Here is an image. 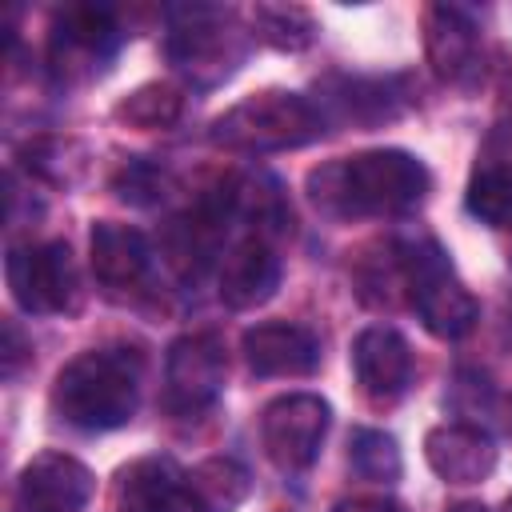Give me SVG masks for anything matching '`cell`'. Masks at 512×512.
Instances as JSON below:
<instances>
[{"instance_id": "6da1fadb", "label": "cell", "mask_w": 512, "mask_h": 512, "mask_svg": "<svg viewBox=\"0 0 512 512\" xmlns=\"http://www.w3.org/2000/svg\"><path fill=\"white\" fill-rule=\"evenodd\" d=\"M432 192V172L404 148H368L308 172V196L328 216H404Z\"/></svg>"}, {"instance_id": "7a4b0ae2", "label": "cell", "mask_w": 512, "mask_h": 512, "mask_svg": "<svg viewBox=\"0 0 512 512\" xmlns=\"http://www.w3.org/2000/svg\"><path fill=\"white\" fill-rule=\"evenodd\" d=\"M140 356L128 348H88L72 356L52 384V408L80 432H112L136 416Z\"/></svg>"}, {"instance_id": "3957f363", "label": "cell", "mask_w": 512, "mask_h": 512, "mask_svg": "<svg viewBox=\"0 0 512 512\" xmlns=\"http://www.w3.org/2000/svg\"><path fill=\"white\" fill-rule=\"evenodd\" d=\"M324 112L316 100L284 88H264L244 100H236L228 112L212 120V144L228 152H248V156H268V152H288L304 148L324 132Z\"/></svg>"}, {"instance_id": "277c9868", "label": "cell", "mask_w": 512, "mask_h": 512, "mask_svg": "<svg viewBox=\"0 0 512 512\" xmlns=\"http://www.w3.org/2000/svg\"><path fill=\"white\" fill-rule=\"evenodd\" d=\"M396 264L408 284V300L416 320L436 340H460L476 328L480 304L476 296L456 280L448 252L432 236H412L396 244Z\"/></svg>"}, {"instance_id": "5b68a950", "label": "cell", "mask_w": 512, "mask_h": 512, "mask_svg": "<svg viewBox=\"0 0 512 512\" xmlns=\"http://www.w3.org/2000/svg\"><path fill=\"white\" fill-rule=\"evenodd\" d=\"M164 52L192 88H216L240 68L248 52V36L236 28V16L228 8L180 4L168 8Z\"/></svg>"}, {"instance_id": "8992f818", "label": "cell", "mask_w": 512, "mask_h": 512, "mask_svg": "<svg viewBox=\"0 0 512 512\" xmlns=\"http://www.w3.org/2000/svg\"><path fill=\"white\" fill-rule=\"evenodd\" d=\"M120 24L108 8L100 4H72L56 16L52 36H48V64L56 80L80 84L104 72V64L120 48Z\"/></svg>"}, {"instance_id": "52a82bcc", "label": "cell", "mask_w": 512, "mask_h": 512, "mask_svg": "<svg viewBox=\"0 0 512 512\" xmlns=\"http://www.w3.org/2000/svg\"><path fill=\"white\" fill-rule=\"evenodd\" d=\"M12 300L32 316H56L76 304V260L64 240L12 248L4 260Z\"/></svg>"}, {"instance_id": "ba28073f", "label": "cell", "mask_w": 512, "mask_h": 512, "mask_svg": "<svg viewBox=\"0 0 512 512\" xmlns=\"http://www.w3.org/2000/svg\"><path fill=\"white\" fill-rule=\"evenodd\" d=\"M332 408L316 392H284L260 412V444L284 472H300L320 456Z\"/></svg>"}, {"instance_id": "9c48e42d", "label": "cell", "mask_w": 512, "mask_h": 512, "mask_svg": "<svg viewBox=\"0 0 512 512\" xmlns=\"http://www.w3.org/2000/svg\"><path fill=\"white\" fill-rule=\"evenodd\" d=\"M228 376V356L216 332H188L168 344L164 400L172 412H204Z\"/></svg>"}, {"instance_id": "30bf717a", "label": "cell", "mask_w": 512, "mask_h": 512, "mask_svg": "<svg viewBox=\"0 0 512 512\" xmlns=\"http://www.w3.org/2000/svg\"><path fill=\"white\" fill-rule=\"evenodd\" d=\"M96 492L88 464L64 452H40L20 468L16 500L20 512H80Z\"/></svg>"}, {"instance_id": "8fae6325", "label": "cell", "mask_w": 512, "mask_h": 512, "mask_svg": "<svg viewBox=\"0 0 512 512\" xmlns=\"http://www.w3.org/2000/svg\"><path fill=\"white\" fill-rule=\"evenodd\" d=\"M352 372L372 404H392L412 384V348L388 324H368L352 340Z\"/></svg>"}, {"instance_id": "7c38bea8", "label": "cell", "mask_w": 512, "mask_h": 512, "mask_svg": "<svg viewBox=\"0 0 512 512\" xmlns=\"http://www.w3.org/2000/svg\"><path fill=\"white\" fill-rule=\"evenodd\" d=\"M244 360L256 376H312L320 368V336L296 320H260L244 332Z\"/></svg>"}, {"instance_id": "4fadbf2b", "label": "cell", "mask_w": 512, "mask_h": 512, "mask_svg": "<svg viewBox=\"0 0 512 512\" xmlns=\"http://www.w3.org/2000/svg\"><path fill=\"white\" fill-rule=\"evenodd\" d=\"M216 284H220V300L228 308H236V312L260 308L280 288V256L272 252V244L264 236L252 232L224 252Z\"/></svg>"}, {"instance_id": "5bb4252c", "label": "cell", "mask_w": 512, "mask_h": 512, "mask_svg": "<svg viewBox=\"0 0 512 512\" xmlns=\"http://www.w3.org/2000/svg\"><path fill=\"white\" fill-rule=\"evenodd\" d=\"M424 460L444 484H480L496 472V444L476 424H436L424 436Z\"/></svg>"}, {"instance_id": "9a60e30c", "label": "cell", "mask_w": 512, "mask_h": 512, "mask_svg": "<svg viewBox=\"0 0 512 512\" xmlns=\"http://www.w3.org/2000/svg\"><path fill=\"white\" fill-rule=\"evenodd\" d=\"M88 256L92 272L108 288H136L148 276L152 248L140 228L120 224V220H96L88 232Z\"/></svg>"}, {"instance_id": "2e32d148", "label": "cell", "mask_w": 512, "mask_h": 512, "mask_svg": "<svg viewBox=\"0 0 512 512\" xmlns=\"http://www.w3.org/2000/svg\"><path fill=\"white\" fill-rule=\"evenodd\" d=\"M424 56L440 80L460 84L476 68V20L460 4H432L424 12Z\"/></svg>"}, {"instance_id": "e0dca14e", "label": "cell", "mask_w": 512, "mask_h": 512, "mask_svg": "<svg viewBox=\"0 0 512 512\" xmlns=\"http://www.w3.org/2000/svg\"><path fill=\"white\" fill-rule=\"evenodd\" d=\"M324 88H328L320 104L324 120L332 116L344 124L372 128L400 112V96L392 92V80H380V76H332Z\"/></svg>"}, {"instance_id": "ac0fdd59", "label": "cell", "mask_w": 512, "mask_h": 512, "mask_svg": "<svg viewBox=\"0 0 512 512\" xmlns=\"http://www.w3.org/2000/svg\"><path fill=\"white\" fill-rule=\"evenodd\" d=\"M88 144L76 136H60V132H44L32 136L20 148V164L28 176H36L48 188H72L88 176Z\"/></svg>"}, {"instance_id": "d6986e66", "label": "cell", "mask_w": 512, "mask_h": 512, "mask_svg": "<svg viewBox=\"0 0 512 512\" xmlns=\"http://www.w3.org/2000/svg\"><path fill=\"white\" fill-rule=\"evenodd\" d=\"M180 488H184V472L168 456H144L120 472L116 504L120 512H164Z\"/></svg>"}, {"instance_id": "ffe728a7", "label": "cell", "mask_w": 512, "mask_h": 512, "mask_svg": "<svg viewBox=\"0 0 512 512\" xmlns=\"http://www.w3.org/2000/svg\"><path fill=\"white\" fill-rule=\"evenodd\" d=\"M184 488L204 512H236L252 492V476L232 456H208L184 472Z\"/></svg>"}, {"instance_id": "44dd1931", "label": "cell", "mask_w": 512, "mask_h": 512, "mask_svg": "<svg viewBox=\"0 0 512 512\" xmlns=\"http://www.w3.org/2000/svg\"><path fill=\"white\" fill-rule=\"evenodd\" d=\"M184 112V92L168 80H148L140 88H132L128 96L116 100L112 116L128 128H140V132H152V128H168L176 124Z\"/></svg>"}, {"instance_id": "7402d4cb", "label": "cell", "mask_w": 512, "mask_h": 512, "mask_svg": "<svg viewBox=\"0 0 512 512\" xmlns=\"http://www.w3.org/2000/svg\"><path fill=\"white\" fill-rule=\"evenodd\" d=\"M248 20L252 36L276 52H304L316 40V20L304 4H256Z\"/></svg>"}, {"instance_id": "603a6c76", "label": "cell", "mask_w": 512, "mask_h": 512, "mask_svg": "<svg viewBox=\"0 0 512 512\" xmlns=\"http://www.w3.org/2000/svg\"><path fill=\"white\" fill-rule=\"evenodd\" d=\"M348 464L360 480H372V484H396L404 472L400 444L380 428H356L348 436Z\"/></svg>"}, {"instance_id": "cb8c5ba5", "label": "cell", "mask_w": 512, "mask_h": 512, "mask_svg": "<svg viewBox=\"0 0 512 512\" xmlns=\"http://www.w3.org/2000/svg\"><path fill=\"white\" fill-rule=\"evenodd\" d=\"M468 212L488 228H512V172L508 168H476L464 192Z\"/></svg>"}, {"instance_id": "d4e9b609", "label": "cell", "mask_w": 512, "mask_h": 512, "mask_svg": "<svg viewBox=\"0 0 512 512\" xmlns=\"http://www.w3.org/2000/svg\"><path fill=\"white\" fill-rule=\"evenodd\" d=\"M112 188H116L120 200L148 208V204H160V200L172 192V176H168V168L156 164V160H128V164L116 172Z\"/></svg>"}, {"instance_id": "484cf974", "label": "cell", "mask_w": 512, "mask_h": 512, "mask_svg": "<svg viewBox=\"0 0 512 512\" xmlns=\"http://www.w3.org/2000/svg\"><path fill=\"white\" fill-rule=\"evenodd\" d=\"M32 352V344L24 340L20 324L16 320H4V376H16L20 372V360Z\"/></svg>"}, {"instance_id": "4316f807", "label": "cell", "mask_w": 512, "mask_h": 512, "mask_svg": "<svg viewBox=\"0 0 512 512\" xmlns=\"http://www.w3.org/2000/svg\"><path fill=\"white\" fill-rule=\"evenodd\" d=\"M332 512H404V508L384 496H356V500H340Z\"/></svg>"}, {"instance_id": "83f0119b", "label": "cell", "mask_w": 512, "mask_h": 512, "mask_svg": "<svg viewBox=\"0 0 512 512\" xmlns=\"http://www.w3.org/2000/svg\"><path fill=\"white\" fill-rule=\"evenodd\" d=\"M448 512H488L484 504H476V500H460V504H452Z\"/></svg>"}, {"instance_id": "f1b7e54d", "label": "cell", "mask_w": 512, "mask_h": 512, "mask_svg": "<svg viewBox=\"0 0 512 512\" xmlns=\"http://www.w3.org/2000/svg\"><path fill=\"white\" fill-rule=\"evenodd\" d=\"M500 512H512V492L504 496V504H500Z\"/></svg>"}]
</instances>
